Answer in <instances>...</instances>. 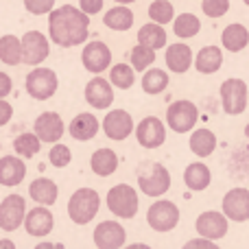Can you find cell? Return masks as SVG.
Wrapping results in <instances>:
<instances>
[{"mask_svg": "<svg viewBox=\"0 0 249 249\" xmlns=\"http://www.w3.org/2000/svg\"><path fill=\"white\" fill-rule=\"evenodd\" d=\"M79 7H81L88 16H94V13H101L103 0H79Z\"/></svg>", "mask_w": 249, "mask_h": 249, "instance_id": "41", "label": "cell"}, {"mask_svg": "<svg viewBox=\"0 0 249 249\" xmlns=\"http://www.w3.org/2000/svg\"><path fill=\"white\" fill-rule=\"evenodd\" d=\"M48 162H51L55 168H66L70 162H72V151H70L66 144H57L55 142L51 153H48Z\"/></svg>", "mask_w": 249, "mask_h": 249, "instance_id": "38", "label": "cell"}, {"mask_svg": "<svg viewBox=\"0 0 249 249\" xmlns=\"http://www.w3.org/2000/svg\"><path fill=\"white\" fill-rule=\"evenodd\" d=\"M26 177V164L20 158H13V155H4L0 158V186H20L22 179Z\"/></svg>", "mask_w": 249, "mask_h": 249, "instance_id": "20", "label": "cell"}, {"mask_svg": "<svg viewBox=\"0 0 249 249\" xmlns=\"http://www.w3.org/2000/svg\"><path fill=\"white\" fill-rule=\"evenodd\" d=\"M0 61L7 66H20L22 59V37L16 35H2L0 37Z\"/></svg>", "mask_w": 249, "mask_h": 249, "instance_id": "28", "label": "cell"}, {"mask_svg": "<svg viewBox=\"0 0 249 249\" xmlns=\"http://www.w3.org/2000/svg\"><path fill=\"white\" fill-rule=\"evenodd\" d=\"M33 131L42 138V142L55 144V142H59L61 136H64L66 124L57 112H44V114H39L37 121H35Z\"/></svg>", "mask_w": 249, "mask_h": 249, "instance_id": "17", "label": "cell"}, {"mask_svg": "<svg viewBox=\"0 0 249 249\" xmlns=\"http://www.w3.org/2000/svg\"><path fill=\"white\" fill-rule=\"evenodd\" d=\"M51 55V44L48 37L39 31H26L22 35V59L29 66H39Z\"/></svg>", "mask_w": 249, "mask_h": 249, "instance_id": "10", "label": "cell"}, {"mask_svg": "<svg viewBox=\"0 0 249 249\" xmlns=\"http://www.w3.org/2000/svg\"><path fill=\"white\" fill-rule=\"evenodd\" d=\"M243 2H245V4H247V7H249V0H243Z\"/></svg>", "mask_w": 249, "mask_h": 249, "instance_id": "48", "label": "cell"}, {"mask_svg": "<svg viewBox=\"0 0 249 249\" xmlns=\"http://www.w3.org/2000/svg\"><path fill=\"white\" fill-rule=\"evenodd\" d=\"M146 223L153 232H171L179 223V208L168 199H160L146 210Z\"/></svg>", "mask_w": 249, "mask_h": 249, "instance_id": "7", "label": "cell"}, {"mask_svg": "<svg viewBox=\"0 0 249 249\" xmlns=\"http://www.w3.org/2000/svg\"><path fill=\"white\" fill-rule=\"evenodd\" d=\"M13 118V107L7 103L4 99H0V127L9 124V121Z\"/></svg>", "mask_w": 249, "mask_h": 249, "instance_id": "42", "label": "cell"}, {"mask_svg": "<svg viewBox=\"0 0 249 249\" xmlns=\"http://www.w3.org/2000/svg\"><path fill=\"white\" fill-rule=\"evenodd\" d=\"M223 66V53L219 46H203L195 57V68L201 74H214Z\"/></svg>", "mask_w": 249, "mask_h": 249, "instance_id": "25", "label": "cell"}, {"mask_svg": "<svg viewBox=\"0 0 249 249\" xmlns=\"http://www.w3.org/2000/svg\"><path fill=\"white\" fill-rule=\"evenodd\" d=\"M129 59H131L133 68H136L138 72H142V70H146L155 61V48H149L138 42V46H133L131 53H129Z\"/></svg>", "mask_w": 249, "mask_h": 249, "instance_id": "36", "label": "cell"}, {"mask_svg": "<svg viewBox=\"0 0 249 249\" xmlns=\"http://www.w3.org/2000/svg\"><path fill=\"white\" fill-rule=\"evenodd\" d=\"M228 221L230 219L225 216V212L208 210V212H203V214H199L195 228H197L199 236H206V238H212V241H219V238H223L225 234H228Z\"/></svg>", "mask_w": 249, "mask_h": 249, "instance_id": "16", "label": "cell"}, {"mask_svg": "<svg viewBox=\"0 0 249 249\" xmlns=\"http://www.w3.org/2000/svg\"><path fill=\"white\" fill-rule=\"evenodd\" d=\"M109 81L118 90H129L136 81V68L129 64H116L109 68Z\"/></svg>", "mask_w": 249, "mask_h": 249, "instance_id": "34", "label": "cell"}, {"mask_svg": "<svg viewBox=\"0 0 249 249\" xmlns=\"http://www.w3.org/2000/svg\"><path fill=\"white\" fill-rule=\"evenodd\" d=\"M149 18L153 22H160V24H168L175 18V9L168 0H153L149 4Z\"/></svg>", "mask_w": 249, "mask_h": 249, "instance_id": "37", "label": "cell"}, {"mask_svg": "<svg viewBox=\"0 0 249 249\" xmlns=\"http://www.w3.org/2000/svg\"><path fill=\"white\" fill-rule=\"evenodd\" d=\"M29 195L33 201H37L39 206H48L57 201V195H59V188L53 179H46V177H37V179L31 181L29 186Z\"/></svg>", "mask_w": 249, "mask_h": 249, "instance_id": "24", "label": "cell"}, {"mask_svg": "<svg viewBox=\"0 0 249 249\" xmlns=\"http://www.w3.org/2000/svg\"><path fill=\"white\" fill-rule=\"evenodd\" d=\"M221 103L230 116H238L247 109L249 103V88L243 79H225L221 83Z\"/></svg>", "mask_w": 249, "mask_h": 249, "instance_id": "6", "label": "cell"}, {"mask_svg": "<svg viewBox=\"0 0 249 249\" xmlns=\"http://www.w3.org/2000/svg\"><path fill=\"white\" fill-rule=\"evenodd\" d=\"M193 61H195V55H193L188 44L177 42V44H171V46L166 48V66L171 72H175V74L188 72Z\"/></svg>", "mask_w": 249, "mask_h": 249, "instance_id": "21", "label": "cell"}, {"mask_svg": "<svg viewBox=\"0 0 249 249\" xmlns=\"http://www.w3.org/2000/svg\"><path fill=\"white\" fill-rule=\"evenodd\" d=\"M101 208V197L94 188H79L72 193L68 201V216L72 223L77 225H88Z\"/></svg>", "mask_w": 249, "mask_h": 249, "instance_id": "3", "label": "cell"}, {"mask_svg": "<svg viewBox=\"0 0 249 249\" xmlns=\"http://www.w3.org/2000/svg\"><path fill=\"white\" fill-rule=\"evenodd\" d=\"M136 138L138 144L144 149H158L166 140V127L158 116H146L138 123L136 127Z\"/></svg>", "mask_w": 249, "mask_h": 249, "instance_id": "11", "label": "cell"}, {"mask_svg": "<svg viewBox=\"0 0 249 249\" xmlns=\"http://www.w3.org/2000/svg\"><path fill=\"white\" fill-rule=\"evenodd\" d=\"M103 22L112 31H129L133 26V11L129 7H124V4H118V7L105 11Z\"/></svg>", "mask_w": 249, "mask_h": 249, "instance_id": "31", "label": "cell"}, {"mask_svg": "<svg viewBox=\"0 0 249 249\" xmlns=\"http://www.w3.org/2000/svg\"><path fill=\"white\" fill-rule=\"evenodd\" d=\"M81 64L88 72L101 74L112 66V51L105 42H90L81 53Z\"/></svg>", "mask_w": 249, "mask_h": 249, "instance_id": "12", "label": "cell"}, {"mask_svg": "<svg viewBox=\"0 0 249 249\" xmlns=\"http://www.w3.org/2000/svg\"><path fill=\"white\" fill-rule=\"evenodd\" d=\"M138 42L144 44L149 48H164L166 46V31H164V24L160 22H149V24L140 26L138 31Z\"/></svg>", "mask_w": 249, "mask_h": 249, "instance_id": "30", "label": "cell"}, {"mask_svg": "<svg viewBox=\"0 0 249 249\" xmlns=\"http://www.w3.org/2000/svg\"><path fill=\"white\" fill-rule=\"evenodd\" d=\"M223 212L230 221L245 223L249 221V190L247 188H232L223 197Z\"/></svg>", "mask_w": 249, "mask_h": 249, "instance_id": "15", "label": "cell"}, {"mask_svg": "<svg viewBox=\"0 0 249 249\" xmlns=\"http://www.w3.org/2000/svg\"><path fill=\"white\" fill-rule=\"evenodd\" d=\"M92 173L99 177H109L116 173L118 168V155L112 149H96L90 160Z\"/></svg>", "mask_w": 249, "mask_h": 249, "instance_id": "27", "label": "cell"}, {"mask_svg": "<svg viewBox=\"0 0 249 249\" xmlns=\"http://www.w3.org/2000/svg\"><path fill=\"white\" fill-rule=\"evenodd\" d=\"M199 31H201V22H199V18L193 16V13H181V16H177L175 22H173V33L181 39L195 37Z\"/></svg>", "mask_w": 249, "mask_h": 249, "instance_id": "33", "label": "cell"}, {"mask_svg": "<svg viewBox=\"0 0 249 249\" xmlns=\"http://www.w3.org/2000/svg\"><path fill=\"white\" fill-rule=\"evenodd\" d=\"M86 101L88 105H92L94 109H107L114 103V90L112 81L103 77H94L88 81L86 86Z\"/></svg>", "mask_w": 249, "mask_h": 249, "instance_id": "19", "label": "cell"}, {"mask_svg": "<svg viewBox=\"0 0 249 249\" xmlns=\"http://www.w3.org/2000/svg\"><path fill=\"white\" fill-rule=\"evenodd\" d=\"M48 33L53 42L61 48L79 46L86 42L90 33V16L81 7H72V4L53 9L48 16Z\"/></svg>", "mask_w": 249, "mask_h": 249, "instance_id": "1", "label": "cell"}, {"mask_svg": "<svg viewBox=\"0 0 249 249\" xmlns=\"http://www.w3.org/2000/svg\"><path fill=\"white\" fill-rule=\"evenodd\" d=\"M190 151H193L197 158H208V155L214 153L216 149V136L210 129H197L190 136Z\"/></svg>", "mask_w": 249, "mask_h": 249, "instance_id": "29", "label": "cell"}, {"mask_svg": "<svg viewBox=\"0 0 249 249\" xmlns=\"http://www.w3.org/2000/svg\"><path fill=\"white\" fill-rule=\"evenodd\" d=\"M199 121V109L190 101H175L166 109V123L175 133H188Z\"/></svg>", "mask_w": 249, "mask_h": 249, "instance_id": "8", "label": "cell"}, {"mask_svg": "<svg viewBox=\"0 0 249 249\" xmlns=\"http://www.w3.org/2000/svg\"><path fill=\"white\" fill-rule=\"evenodd\" d=\"M138 186L146 197H162L171 188V173L160 162H142L136 171Z\"/></svg>", "mask_w": 249, "mask_h": 249, "instance_id": "2", "label": "cell"}, {"mask_svg": "<svg viewBox=\"0 0 249 249\" xmlns=\"http://www.w3.org/2000/svg\"><path fill=\"white\" fill-rule=\"evenodd\" d=\"M245 136H247V138H249V123H247V124H245Z\"/></svg>", "mask_w": 249, "mask_h": 249, "instance_id": "47", "label": "cell"}, {"mask_svg": "<svg viewBox=\"0 0 249 249\" xmlns=\"http://www.w3.org/2000/svg\"><path fill=\"white\" fill-rule=\"evenodd\" d=\"M221 42H223V48L230 53H241L243 48H247L249 44V31L247 26L243 24H228L223 29V35H221Z\"/></svg>", "mask_w": 249, "mask_h": 249, "instance_id": "26", "label": "cell"}, {"mask_svg": "<svg viewBox=\"0 0 249 249\" xmlns=\"http://www.w3.org/2000/svg\"><path fill=\"white\" fill-rule=\"evenodd\" d=\"M210 181H212V173L203 162H193V164L186 166L184 184H186L188 190H193V193H201V190H206L208 186H210Z\"/></svg>", "mask_w": 249, "mask_h": 249, "instance_id": "23", "label": "cell"}, {"mask_svg": "<svg viewBox=\"0 0 249 249\" xmlns=\"http://www.w3.org/2000/svg\"><path fill=\"white\" fill-rule=\"evenodd\" d=\"M24 86H26V92H29L31 99L48 101L57 92L59 79H57V74L53 72L51 68H42V66H37V68H33L29 74H26Z\"/></svg>", "mask_w": 249, "mask_h": 249, "instance_id": "5", "label": "cell"}, {"mask_svg": "<svg viewBox=\"0 0 249 249\" xmlns=\"http://www.w3.org/2000/svg\"><path fill=\"white\" fill-rule=\"evenodd\" d=\"M127 243V232L118 221H103L94 228V245L99 249H118Z\"/></svg>", "mask_w": 249, "mask_h": 249, "instance_id": "13", "label": "cell"}, {"mask_svg": "<svg viewBox=\"0 0 249 249\" xmlns=\"http://www.w3.org/2000/svg\"><path fill=\"white\" fill-rule=\"evenodd\" d=\"M39 149H42V138L35 131H24L20 136H16V140H13V151L20 158H33V155L39 153Z\"/></svg>", "mask_w": 249, "mask_h": 249, "instance_id": "32", "label": "cell"}, {"mask_svg": "<svg viewBox=\"0 0 249 249\" xmlns=\"http://www.w3.org/2000/svg\"><path fill=\"white\" fill-rule=\"evenodd\" d=\"M26 219V201L20 195H9L0 203V228L4 232H16Z\"/></svg>", "mask_w": 249, "mask_h": 249, "instance_id": "9", "label": "cell"}, {"mask_svg": "<svg viewBox=\"0 0 249 249\" xmlns=\"http://www.w3.org/2000/svg\"><path fill=\"white\" fill-rule=\"evenodd\" d=\"M103 131L109 140H127L133 133V118L124 109H112L103 118Z\"/></svg>", "mask_w": 249, "mask_h": 249, "instance_id": "14", "label": "cell"}, {"mask_svg": "<svg viewBox=\"0 0 249 249\" xmlns=\"http://www.w3.org/2000/svg\"><path fill=\"white\" fill-rule=\"evenodd\" d=\"M55 7V0H24V9L33 16H44V13H51Z\"/></svg>", "mask_w": 249, "mask_h": 249, "instance_id": "40", "label": "cell"}, {"mask_svg": "<svg viewBox=\"0 0 249 249\" xmlns=\"http://www.w3.org/2000/svg\"><path fill=\"white\" fill-rule=\"evenodd\" d=\"M201 9L208 18H223L230 11V0H203Z\"/></svg>", "mask_w": 249, "mask_h": 249, "instance_id": "39", "label": "cell"}, {"mask_svg": "<svg viewBox=\"0 0 249 249\" xmlns=\"http://www.w3.org/2000/svg\"><path fill=\"white\" fill-rule=\"evenodd\" d=\"M0 247H9V249H13L16 245H13V241H7V238H4V241H0Z\"/></svg>", "mask_w": 249, "mask_h": 249, "instance_id": "45", "label": "cell"}, {"mask_svg": "<svg viewBox=\"0 0 249 249\" xmlns=\"http://www.w3.org/2000/svg\"><path fill=\"white\" fill-rule=\"evenodd\" d=\"M53 225H55V219H53V212L48 210V206L31 208V212H26L24 230L29 236H35V238L48 236L53 232Z\"/></svg>", "mask_w": 249, "mask_h": 249, "instance_id": "18", "label": "cell"}, {"mask_svg": "<svg viewBox=\"0 0 249 249\" xmlns=\"http://www.w3.org/2000/svg\"><path fill=\"white\" fill-rule=\"evenodd\" d=\"M193 247H206V249H216L214 241H212V238H206V236H201V238H195V241H188V243H186V249H193Z\"/></svg>", "mask_w": 249, "mask_h": 249, "instance_id": "44", "label": "cell"}, {"mask_svg": "<svg viewBox=\"0 0 249 249\" xmlns=\"http://www.w3.org/2000/svg\"><path fill=\"white\" fill-rule=\"evenodd\" d=\"M13 90V81L11 77H9L7 72H0V99H4V96H9Z\"/></svg>", "mask_w": 249, "mask_h": 249, "instance_id": "43", "label": "cell"}, {"mask_svg": "<svg viewBox=\"0 0 249 249\" xmlns=\"http://www.w3.org/2000/svg\"><path fill=\"white\" fill-rule=\"evenodd\" d=\"M68 131H70V136H72L74 140L88 142V140H92V138L99 133V118H96L94 114H90V112L77 114V116L72 118V123H70Z\"/></svg>", "mask_w": 249, "mask_h": 249, "instance_id": "22", "label": "cell"}, {"mask_svg": "<svg viewBox=\"0 0 249 249\" xmlns=\"http://www.w3.org/2000/svg\"><path fill=\"white\" fill-rule=\"evenodd\" d=\"M138 193L133 186L129 184H118L114 188H109L107 193V208L112 214L121 216V219H133L138 212Z\"/></svg>", "mask_w": 249, "mask_h": 249, "instance_id": "4", "label": "cell"}, {"mask_svg": "<svg viewBox=\"0 0 249 249\" xmlns=\"http://www.w3.org/2000/svg\"><path fill=\"white\" fill-rule=\"evenodd\" d=\"M168 86V74L160 68H146L144 77H142V90L146 94H160Z\"/></svg>", "mask_w": 249, "mask_h": 249, "instance_id": "35", "label": "cell"}, {"mask_svg": "<svg viewBox=\"0 0 249 249\" xmlns=\"http://www.w3.org/2000/svg\"><path fill=\"white\" fill-rule=\"evenodd\" d=\"M114 2H118V4H129V2H136V0H114Z\"/></svg>", "mask_w": 249, "mask_h": 249, "instance_id": "46", "label": "cell"}, {"mask_svg": "<svg viewBox=\"0 0 249 249\" xmlns=\"http://www.w3.org/2000/svg\"><path fill=\"white\" fill-rule=\"evenodd\" d=\"M0 146H2V144H0Z\"/></svg>", "mask_w": 249, "mask_h": 249, "instance_id": "49", "label": "cell"}]
</instances>
